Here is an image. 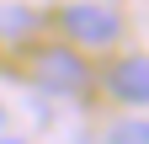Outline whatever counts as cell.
<instances>
[{"mask_svg": "<svg viewBox=\"0 0 149 144\" xmlns=\"http://www.w3.org/2000/svg\"><path fill=\"white\" fill-rule=\"evenodd\" d=\"M0 144H22V139H0Z\"/></svg>", "mask_w": 149, "mask_h": 144, "instance_id": "5b68a950", "label": "cell"}, {"mask_svg": "<svg viewBox=\"0 0 149 144\" xmlns=\"http://www.w3.org/2000/svg\"><path fill=\"white\" fill-rule=\"evenodd\" d=\"M107 144H149V117H128V123H112Z\"/></svg>", "mask_w": 149, "mask_h": 144, "instance_id": "277c9868", "label": "cell"}, {"mask_svg": "<svg viewBox=\"0 0 149 144\" xmlns=\"http://www.w3.org/2000/svg\"><path fill=\"white\" fill-rule=\"evenodd\" d=\"M64 32L74 43H85V48H107V43H117L123 16L107 0H74V6H64Z\"/></svg>", "mask_w": 149, "mask_h": 144, "instance_id": "6da1fadb", "label": "cell"}, {"mask_svg": "<svg viewBox=\"0 0 149 144\" xmlns=\"http://www.w3.org/2000/svg\"><path fill=\"white\" fill-rule=\"evenodd\" d=\"M32 80L43 85V91H53V96H74V91H85V80H91V75H85V59H80L74 48H59V43H53V48L37 53Z\"/></svg>", "mask_w": 149, "mask_h": 144, "instance_id": "7a4b0ae2", "label": "cell"}, {"mask_svg": "<svg viewBox=\"0 0 149 144\" xmlns=\"http://www.w3.org/2000/svg\"><path fill=\"white\" fill-rule=\"evenodd\" d=\"M107 91L117 101H128V107H149V59H144V53L117 59L112 75H107Z\"/></svg>", "mask_w": 149, "mask_h": 144, "instance_id": "3957f363", "label": "cell"}]
</instances>
